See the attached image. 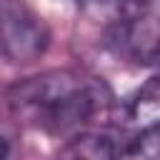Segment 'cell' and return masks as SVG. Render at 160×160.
I'll use <instances>...</instances> for the list:
<instances>
[{
  "instance_id": "obj_1",
  "label": "cell",
  "mask_w": 160,
  "mask_h": 160,
  "mask_svg": "<svg viewBox=\"0 0 160 160\" xmlns=\"http://www.w3.org/2000/svg\"><path fill=\"white\" fill-rule=\"evenodd\" d=\"M8 105L28 128L50 135H78L105 110L108 88L80 70H48L12 85Z\"/></svg>"
},
{
  "instance_id": "obj_2",
  "label": "cell",
  "mask_w": 160,
  "mask_h": 160,
  "mask_svg": "<svg viewBox=\"0 0 160 160\" xmlns=\"http://www.w3.org/2000/svg\"><path fill=\"white\" fill-rule=\"evenodd\" d=\"M50 32L42 18L25 0H0V58L28 65L45 55Z\"/></svg>"
},
{
  "instance_id": "obj_3",
  "label": "cell",
  "mask_w": 160,
  "mask_h": 160,
  "mask_svg": "<svg viewBox=\"0 0 160 160\" xmlns=\"http://www.w3.org/2000/svg\"><path fill=\"white\" fill-rule=\"evenodd\" d=\"M118 45L142 65H160V10L142 0H130L118 22Z\"/></svg>"
},
{
  "instance_id": "obj_4",
  "label": "cell",
  "mask_w": 160,
  "mask_h": 160,
  "mask_svg": "<svg viewBox=\"0 0 160 160\" xmlns=\"http://www.w3.org/2000/svg\"><path fill=\"white\" fill-rule=\"evenodd\" d=\"M52 160H118V150L108 135L85 130L72 135Z\"/></svg>"
},
{
  "instance_id": "obj_5",
  "label": "cell",
  "mask_w": 160,
  "mask_h": 160,
  "mask_svg": "<svg viewBox=\"0 0 160 160\" xmlns=\"http://www.w3.org/2000/svg\"><path fill=\"white\" fill-rule=\"evenodd\" d=\"M118 160H160V122L145 125Z\"/></svg>"
},
{
  "instance_id": "obj_6",
  "label": "cell",
  "mask_w": 160,
  "mask_h": 160,
  "mask_svg": "<svg viewBox=\"0 0 160 160\" xmlns=\"http://www.w3.org/2000/svg\"><path fill=\"white\" fill-rule=\"evenodd\" d=\"M130 115L140 122L142 120V128L145 125H152V122H160V75L152 78L135 98L132 108H130Z\"/></svg>"
},
{
  "instance_id": "obj_7",
  "label": "cell",
  "mask_w": 160,
  "mask_h": 160,
  "mask_svg": "<svg viewBox=\"0 0 160 160\" xmlns=\"http://www.w3.org/2000/svg\"><path fill=\"white\" fill-rule=\"evenodd\" d=\"M0 160H12V148H10V140L0 132Z\"/></svg>"
},
{
  "instance_id": "obj_8",
  "label": "cell",
  "mask_w": 160,
  "mask_h": 160,
  "mask_svg": "<svg viewBox=\"0 0 160 160\" xmlns=\"http://www.w3.org/2000/svg\"><path fill=\"white\" fill-rule=\"evenodd\" d=\"M80 2H105V0H80Z\"/></svg>"
}]
</instances>
